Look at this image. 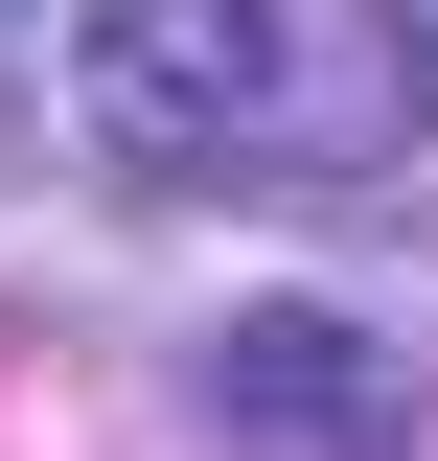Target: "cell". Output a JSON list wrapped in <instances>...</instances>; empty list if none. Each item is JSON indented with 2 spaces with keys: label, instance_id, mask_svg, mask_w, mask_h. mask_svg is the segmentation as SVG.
<instances>
[{
  "label": "cell",
  "instance_id": "7a4b0ae2",
  "mask_svg": "<svg viewBox=\"0 0 438 461\" xmlns=\"http://www.w3.org/2000/svg\"><path fill=\"white\" fill-rule=\"evenodd\" d=\"M208 393L254 415V438H300V461H370V438H415V393H392L370 346L324 323V300H277V323H231V346H208Z\"/></svg>",
  "mask_w": 438,
  "mask_h": 461
},
{
  "label": "cell",
  "instance_id": "6da1fadb",
  "mask_svg": "<svg viewBox=\"0 0 438 461\" xmlns=\"http://www.w3.org/2000/svg\"><path fill=\"white\" fill-rule=\"evenodd\" d=\"M69 115L139 185H370L438 115V23L415 0H93Z\"/></svg>",
  "mask_w": 438,
  "mask_h": 461
}]
</instances>
